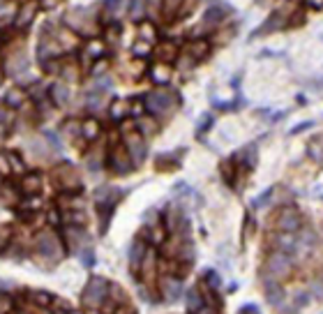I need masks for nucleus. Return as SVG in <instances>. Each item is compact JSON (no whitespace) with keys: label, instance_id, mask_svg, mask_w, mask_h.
Masks as SVG:
<instances>
[{"label":"nucleus","instance_id":"obj_19","mask_svg":"<svg viewBox=\"0 0 323 314\" xmlns=\"http://www.w3.org/2000/svg\"><path fill=\"white\" fill-rule=\"evenodd\" d=\"M277 247L282 249V252H296V236L282 231V236L277 238Z\"/></svg>","mask_w":323,"mask_h":314},{"label":"nucleus","instance_id":"obj_8","mask_svg":"<svg viewBox=\"0 0 323 314\" xmlns=\"http://www.w3.org/2000/svg\"><path fill=\"white\" fill-rule=\"evenodd\" d=\"M300 224H303V222H300V215L296 213V210H282V213H279V219H277V226L282 231H286V234H293V231H298L300 229Z\"/></svg>","mask_w":323,"mask_h":314},{"label":"nucleus","instance_id":"obj_12","mask_svg":"<svg viewBox=\"0 0 323 314\" xmlns=\"http://www.w3.org/2000/svg\"><path fill=\"white\" fill-rule=\"evenodd\" d=\"M143 259H145V245L141 240H136L132 245V249H129V266H132V270H139Z\"/></svg>","mask_w":323,"mask_h":314},{"label":"nucleus","instance_id":"obj_41","mask_svg":"<svg viewBox=\"0 0 323 314\" xmlns=\"http://www.w3.org/2000/svg\"><path fill=\"white\" fill-rule=\"evenodd\" d=\"M178 3H180V0H166V10H173Z\"/></svg>","mask_w":323,"mask_h":314},{"label":"nucleus","instance_id":"obj_43","mask_svg":"<svg viewBox=\"0 0 323 314\" xmlns=\"http://www.w3.org/2000/svg\"><path fill=\"white\" fill-rule=\"evenodd\" d=\"M90 314H95V312H90Z\"/></svg>","mask_w":323,"mask_h":314},{"label":"nucleus","instance_id":"obj_3","mask_svg":"<svg viewBox=\"0 0 323 314\" xmlns=\"http://www.w3.org/2000/svg\"><path fill=\"white\" fill-rule=\"evenodd\" d=\"M266 273L273 279L286 277V275L291 273V256H288L286 252H282V249L273 252V254L268 256V261H266Z\"/></svg>","mask_w":323,"mask_h":314},{"label":"nucleus","instance_id":"obj_5","mask_svg":"<svg viewBox=\"0 0 323 314\" xmlns=\"http://www.w3.org/2000/svg\"><path fill=\"white\" fill-rule=\"evenodd\" d=\"M159 294L166 303H175L183 296V282L173 275H164V277H159Z\"/></svg>","mask_w":323,"mask_h":314},{"label":"nucleus","instance_id":"obj_13","mask_svg":"<svg viewBox=\"0 0 323 314\" xmlns=\"http://www.w3.org/2000/svg\"><path fill=\"white\" fill-rule=\"evenodd\" d=\"M203 296H201V291L196 289V287H192V289L187 291V309L192 314H199L201 309H203Z\"/></svg>","mask_w":323,"mask_h":314},{"label":"nucleus","instance_id":"obj_42","mask_svg":"<svg viewBox=\"0 0 323 314\" xmlns=\"http://www.w3.org/2000/svg\"><path fill=\"white\" fill-rule=\"evenodd\" d=\"M309 5H312V7H321L323 0H309Z\"/></svg>","mask_w":323,"mask_h":314},{"label":"nucleus","instance_id":"obj_35","mask_svg":"<svg viewBox=\"0 0 323 314\" xmlns=\"http://www.w3.org/2000/svg\"><path fill=\"white\" fill-rule=\"evenodd\" d=\"M141 35H143V40H145V42H150V40H153V28H150L148 23H145L143 28H141Z\"/></svg>","mask_w":323,"mask_h":314},{"label":"nucleus","instance_id":"obj_14","mask_svg":"<svg viewBox=\"0 0 323 314\" xmlns=\"http://www.w3.org/2000/svg\"><path fill=\"white\" fill-rule=\"evenodd\" d=\"M316 245V236L312 231H303L300 236H296V252H309Z\"/></svg>","mask_w":323,"mask_h":314},{"label":"nucleus","instance_id":"obj_2","mask_svg":"<svg viewBox=\"0 0 323 314\" xmlns=\"http://www.w3.org/2000/svg\"><path fill=\"white\" fill-rule=\"evenodd\" d=\"M35 249H37V254L42 256V259L46 261H58L60 256H63V245H60L58 236L51 234V231H42L40 236H37L35 240Z\"/></svg>","mask_w":323,"mask_h":314},{"label":"nucleus","instance_id":"obj_25","mask_svg":"<svg viewBox=\"0 0 323 314\" xmlns=\"http://www.w3.org/2000/svg\"><path fill=\"white\" fill-rule=\"evenodd\" d=\"M224 19V14H222V10H208V14H205V19H203V25H217L219 21Z\"/></svg>","mask_w":323,"mask_h":314},{"label":"nucleus","instance_id":"obj_40","mask_svg":"<svg viewBox=\"0 0 323 314\" xmlns=\"http://www.w3.org/2000/svg\"><path fill=\"white\" fill-rule=\"evenodd\" d=\"M303 305H307V294H300L296 298V307H303Z\"/></svg>","mask_w":323,"mask_h":314},{"label":"nucleus","instance_id":"obj_11","mask_svg":"<svg viewBox=\"0 0 323 314\" xmlns=\"http://www.w3.org/2000/svg\"><path fill=\"white\" fill-rule=\"evenodd\" d=\"M67 245L72 249H83V245H88V236L79 226H67Z\"/></svg>","mask_w":323,"mask_h":314},{"label":"nucleus","instance_id":"obj_33","mask_svg":"<svg viewBox=\"0 0 323 314\" xmlns=\"http://www.w3.org/2000/svg\"><path fill=\"white\" fill-rule=\"evenodd\" d=\"M205 282L210 284V289H219V275L215 270H208L205 273Z\"/></svg>","mask_w":323,"mask_h":314},{"label":"nucleus","instance_id":"obj_34","mask_svg":"<svg viewBox=\"0 0 323 314\" xmlns=\"http://www.w3.org/2000/svg\"><path fill=\"white\" fill-rule=\"evenodd\" d=\"M30 19H33V7H25V10L21 12V16H19V25H25Z\"/></svg>","mask_w":323,"mask_h":314},{"label":"nucleus","instance_id":"obj_10","mask_svg":"<svg viewBox=\"0 0 323 314\" xmlns=\"http://www.w3.org/2000/svg\"><path fill=\"white\" fill-rule=\"evenodd\" d=\"M111 166H113L115 174H127L132 169V157H127V153L120 148H115L111 153Z\"/></svg>","mask_w":323,"mask_h":314},{"label":"nucleus","instance_id":"obj_21","mask_svg":"<svg viewBox=\"0 0 323 314\" xmlns=\"http://www.w3.org/2000/svg\"><path fill=\"white\" fill-rule=\"evenodd\" d=\"M65 222L70 226H83L85 224V213L83 210H67L65 213Z\"/></svg>","mask_w":323,"mask_h":314},{"label":"nucleus","instance_id":"obj_36","mask_svg":"<svg viewBox=\"0 0 323 314\" xmlns=\"http://www.w3.org/2000/svg\"><path fill=\"white\" fill-rule=\"evenodd\" d=\"M10 123V111L5 106H0V125H7Z\"/></svg>","mask_w":323,"mask_h":314},{"label":"nucleus","instance_id":"obj_6","mask_svg":"<svg viewBox=\"0 0 323 314\" xmlns=\"http://www.w3.org/2000/svg\"><path fill=\"white\" fill-rule=\"evenodd\" d=\"M125 146H127V153L132 157V162H143L145 157V141L141 134H127L125 136Z\"/></svg>","mask_w":323,"mask_h":314},{"label":"nucleus","instance_id":"obj_16","mask_svg":"<svg viewBox=\"0 0 323 314\" xmlns=\"http://www.w3.org/2000/svg\"><path fill=\"white\" fill-rule=\"evenodd\" d=\"M7 67H10V72L14 76H19L23 70H28V60H25L23 53H16V55H12V58H10V65H7Z\"/></svg>","mask_w":323,"mask_h":314},{"label":"nucleus","instance_id":"obj_17","mask_svg":"<svg viewBox=\"0 0 323 314\" xmlns=\"http://www.w3.org/2000/svg\"><path fill=\"white\" fill-rule=\"evenodd\" d=\"M97 134H100V125H97V120H85V123L81 125V136H83V139L95 141Z\"/></svg>","mask_w":323,"mask_h":314},{"label":"nucleus","instance_id":"obj_30","mask_svg":"<svg viewBox=\"0 0 323 314\" xmlns=\"http://www.w3.org/2000/svg\"><path fill=\"white\" fill-rule=\"evenodd\" d=\"M79 259H81V264H83V266H85V268H90V266H93V261H95V254H93V249H90V247L81 249V254H79Z\"/></svg>","mask_w":323,"mask_h":314},{"label":"nucleus","instance_id":"obj_27","mask_svg":"<svg viewBox=\"0 0 323 314\" xmlns=\"http://www.w3.org/2000/svg\"><path fill=\"white\" fill-rule=\"evenodd\" d=\"M143 12H145V0H132L129 14L134 16V19H139V16H143Z\"/></svg>","mask_w":323,"mask_h":314},{"label":"nucleus","instance_id":"obj_32","mask_svg":"<svg viewBox=\"0 0 323 314\" xmlns=\"http://www.w3.org/2000/svg\"><path fill=\"white\" fill-rule=\"evenodd\" d=\"M139 130L143 132V134H153V132H155V123L150 118H141L139 120Z\"/></svg>","mask_w":323,"mask_h":314},{"label":"nucleus","instance_id":"obj_18","mask_svg":"<svg viewBox=\"0 0 323 314\" xmlns=\"http://www.w3.org/2000/svg\"><path fill=\"white\" fill-rule=\"evenodd\" d=\"M23 100H25V95L21 93L19 88H10V90H7V95H5V104L7 106H12V109H19V106L23 104Z\"/></svg>","mask_w":323,"mask_h":314},{"label":"nucleus","instance_id":"obj_28","mask_svg":"<svg viewBox=\"0 0 323 314\" xmlns=\"http://www.w3.org/2000/svg\"><path fill=\"white\" fill-rule=\"evenodd\" d=\"M127 111H129V109H127V102H115V104L111 106V116H113L115 120L123 118V116L127 113Z\"/></svg>","mask_w":323,"mask_h":314},{"label":"nucleus","instance_id":"obj_24","mask_svg":"<svg viewBox=\"0 0 323 314\" xmlns=\"http://www.w3.org/2000/svg\"><path fill=\"white\" fill-rule=\"evenodd\" d=\"M30 298H33V303H35L37 307H46V305L53 300L49 294H46V291H33V294H30Z\"/></svg>","mask_w":323,"mask_h":314},{"label":"nucleus","instance_id":"obj_4","mask_svg":"<svg viewBox=\"0 0 323 314\" xmlns=\"http://www.w3.org/2000/svg\"><path fill=\"white\" fill-rule=\"evenodd\" d=\"M145 106H148L150 113L155 116H166L171 109H173V95L166 93V90H155L145 97Z\"/></svg>","mask_w":323,"mask_h":314},{"label":"nucleus","instance_id":"obj_23","mask_svg":"<svg viewBox=\"0 0 323 314\" xmlns=\"http://www.w3.org/2000/svg\"><path fill=\"white\" fill-rule=\"evenodd\" d=\"M123 5H125V0H106L104 10H106L109 16H118L120 12H123Z\"/></svg>","mask_w":323,"mask_h":314},{"label":"nucleus","instance_id":"obj_1","mask_svg":"<svg viewBox=\"0 0 323 314\" xmlns=\"http://www.w3.org/2000/svg\"><path fill=\"white\" fill-rule=\"evenodd\" d=\"M109 291H111V287L104 277H90L83 294H81V303L90 309H97V307H102V303H106Z\"/></svg>","mask_w":323,"mask_h":314},{"label":"nucleus","instance_id":"obj_7","mask_svg":"<svg viewBox=\"0 0 323 314\" xmlns=\"http://www.w3.org/2000/svg\"><path fill=\"white\" fill-rule=\"evenodd\" d=\"M55 180L63 185L65 190H79L81 187V180L72 166H60V169L55 171Z\"/></svg>","mask_w":323,"mask_h":314},{"label":"nucleus","instance_id":"obj_22","mask_svg":"<svg viewBox=\"0 0 323 314\" xmlns=\"http://www.w3.org/2000/svg\"><path fill=\"white\" fill-rule=\"evenodd\" d=\"M153 79L157 81V83H166V81L171 79V70H169V67H164V65H157L153 70Z\"/></svg>","mask_w":323,"mask_h":314},{"label":"nucleus","instance_id":"obj_26","mask_svg":"<svg viewBox=\"0 0 323 314\" xmlns=\"http://www.w3.org/2000/svg\"><path fill=\"white\" fill-rule=\"evenodd\" d=\"M307 150H309V155H312L314 162H323V146L318 144V141H312Z\"/></svg>","mask_w":323,"mask_h":314},{"label":"nucleus","instance_id":"obj_9","mask_svg":"<svg viewBox=\"0 0 323 314\" xmlns=\"http://www.w3.org/2000/svg\"><path fill=\"white\" fill-rule=\"evenodd\" d=\"M266 298H268L270 305H275V307H279V305L284 303V289L277 284V279H266Z\"/></svg>","mask_w":323,"mask_h":314},{"label":"nucleus","instance_id":"obj_20","mask_svg":"<svg viewBox=\"0 0 323 314\" xmlns=\"http://www.w3.org/2000/svg\"><path fill=\"white\" fill-rule=\"evenodd\" d=\"M51 95H53V102H55V104L63 106V104H67V100H70V90H67V85L58 83V85H53Z\"/></svg>","mask_w":323,"mask_h":314},{"label":"nucleus","instance_id":"obj_39","mask_svg":"<svg viewBox=\"0 0 323 314\" xmlns=\"http://www.w3.org/2000/svg\"><path fill=\"white\" fill-rule=\"evenodd\" d=\"M90 53H93V55H100V53H102V44H100V42L90 44Z\"/></svg>","mask_w":323,"mask_h":314},{"label":"nucleus","instance_id":"obj_38","mask_svg":"<svg viewBox=\"0 0 323 314\" xmlns=\"http://www.w3.org/2000/svg\"><path fill=\"white\" fill-rule=\"evenodd\" d=\"M134 53L136 55H145V53H148V44H136L134 46Z\"/></svg>","mask_w":323,"mask_h":314},{"label":"nucleus","instance_id":"obj_15","mask_svg":"<svg viewBox=\"0 0 323 314\" xmlns=\"http://www.w3.org/2000/svg\"><path fill=\"white\" fill-rule=\"evenodd\" d=\"M21 187H23L25 194H37V192L42 190V176H37V174L25 176L23 183H21Z\"/></svg>","mask_w":323,"mask_h":314},{"label":"nucleus","instance_id":"obj_29","mask_svg":"<svg viewBox=\"0 0 323 314\" xmlns=\"http://www.w3.org/2000/svg\"><path fill=\"white\" fill-rule=\"evenodd\" d=\"M7 160L12 162V169H14L16 174H23V171H25L23 162H21V157H19V155H16V153H10V155H7Z\"/></svg>","mask_w":323,"mask_h":314},{"label":"nucleus","instance_id":"obj_31","mask_svg":"<svg viewBox=\"0 0 323 314\" xmlns=\"http://www.w3.org/2000/svg\"><path fill=\"white\" fill-rule=\"evenodd\" d=\"M10 312H12V298L0 291V314H10Z\"/></svg>","mask_w":323,"mask_h":314},{"label":"nucleus","instance_id":"obj_44","mask_svg":"<svg viewBox=\"0 0 323 314\" xmlns=\"http://www.w3.org/2000/svg\"><path fill=\"white\" fill-rule=\"evenodd\" d=\"M0 185H3V183H0Z\"/></svg>","mask_w":323,"mask_h":314},{"label":"nucleus","instance_id":"obj_37","mask_svg":"<svg viewBox=\"0 0 323 314\" xmlns=\"http://www.w3.org/2000/svg\"><path fill=\"white\" fill-rule=\"evenodd\" d=\"M240 314H258V307L256 305H245V307L240 309Z\"/></svg>","mask_w":323,"mask_h":314}]
</instances>
